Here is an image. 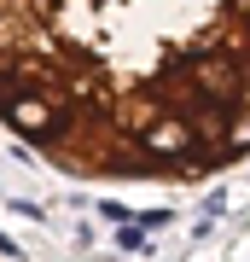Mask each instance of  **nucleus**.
Segmentation results:
<instances>
[{
    "label": "nucleus",
    "mask_w": 250,
    "mask_h": 262,
    "mask_svg": "<svg viewBox=\"0 0 250 262\" xmlns=\"http://www.w3.org/2000/svg\"><path fill=\"white\" fill-rule=\"evenodd\" d=\"M0 122L87 181L221 175L250 158V0H0Z\"/></svg>",
    "instance_id": "f257e3e1"
}]
</instances>
